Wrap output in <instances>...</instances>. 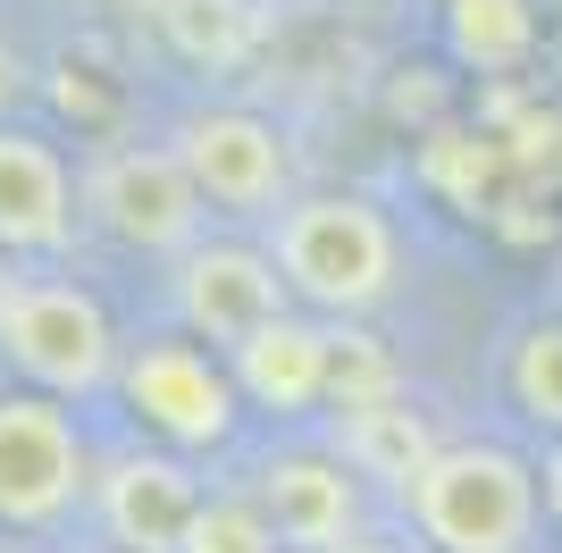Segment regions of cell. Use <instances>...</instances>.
<instances>
[{
    "mask_svg": "<svg viewBox=\"0 0 562 553\" xmlns=\"http://www.w3.org/2000/svg\"><path fill=\"white\" fill-rule=\"evenodd\" d=\"M0 352L59 403V394H93L117 377V336L85 285H18V302L0 311Z\"/></svg>",
    "mask_w": 562,
    "mask_h": 553,
    "instance_id": "5",
    "label": "cell"
},
{
    "mask_svg": "<svg viewBox=\"0 0 562 553\" xmlns=\"http://www.w3.org/2000/svg\"><path fill=\"white\" fill-rule=\"evenodd\" d=\"M117 9H160V0H117Z\"/></svg>",
    "mask_w": 562,
    "mask_h": 553,
    "instance_id": "23",
    "label": "cell"
},
{
    "mask_svg": "<svg viewBox=\"0 0 562 553\" xmlns=\"http://www.w3.org/2000/svg\"><path fill=\"white\" fill-rule=\"evenodd\" d=\"M117 394H126V411L168 437L177 453H211V444L235 437V419H244V394H235L227 361H211L202 345L186 336H160V345H135L117 361Z\"/></svg>",
    "mask_w": 562,
    "mask_h": 553,
    "instance_id": "4",
    "label": "cell"
},
{
    "mask_svg": "<svg viewBox=\"0 0 562 553\" xmlns=\"http://www.w3.org/2000/svg\"><path fill=\"white\" fill-rule=\"evenodd\" d=\"M227 377L244 403H260V411H311V403H328V377H336V327L319 319H269L260 336H244V345L227 352Z\"/></svg>",
    "mask_w": 562,
    "mask_h": 553,
    "instance_id": "11",
    "label": "cell"
},
{
    "mask_svg": "<svg viewBox=\"0 0 562 553\" xmlns=\"http://www.w3.org/2000/svg\"><path fill=\"white\" fill-rule=\"evenodd\" d=\"M538 9H562V0H538Z\"/></svg>",
    "mask_w": 562,
    "mask_h": 553,
    "instance_id": "24",
    "label": "cell"
},
{
    "mask_svg": "<svg viewBox=\"0 0 562 553\" xmlns=\"http://www.w3.org/2000/svg\"><path fill=\"white\" fill-rule=\"evenodd\" d=\"M252 504L269 511L285 553H336L361 537V478L328 444H285L252 470Z\"/></svg>",
    "mask_w": 562,
    "mask_h": 553,
    "instance_id": "9",
    "label": "cell"
},
{
    "mask_svg": "<svg viewBox=\"0 0 562 553\" xmlns=\"http://www.w3.org/2000/svg\"><path fill=\"white\" fill-rule=\"evenodd\" d=\"M202 504L211 495L193 486V470L177 453H117L93 478V511L117 553H186Z\"/></svg>",
    "mask_w": 562,
    "mask_h": 553,
    "instance_id": "10",
    "label": "cell"
},
{
    "mask_svg": "<svg viewBox=\"0 0 562 553\" xmlns=\"http://www.w3.org/2000/svg\"><path fill=\"white\" fill-rule=\"evenodd\" d=\"M328 453L345 461L361 486H386V495H412V486L428 478V461L446 453V437L428 428V411H412V403H352V411L328 419Z\"/></svg>",
    "mask_w": 562,
    "mask_h": 553,
    "instance_id": "13",
    "label": "cell"
},
{
    "mask_svg": "<svg viewBox=\"0 0 562 553\" xmlns=\"http://www.w3.org/2000/svg\"><path fill=\"white\" fill-rule=\"evenodd\" d=\"M186 553H285L278 529H269V511L252 504V495H211L202 504V520H193Z\"/></svg>",
    "mask_w": 562,
    "mask_h": 553,
    "instance_id": "17",
    "label": "cell"
},
{
    "mask_svg": "<svg viewBox=\"0 0 562 553\" xmlns=\"http://www.w3.org/2000/svg\"><path fill=\"white\" fill-rule=\"evenodd\" d=\"M76 177L43 135L0 126V252H68Z\"/></svg>",
    "mask_w": 562,
    "mask_h": 553,
    "instance_id": "12",
    "label": "cell"
},
{
    "mask_svg": "<svg viewBox=\"0 0 562 553\" xmlns=\"http://www.w3.org/2000/svg\"><path fill=\"white\" fill-rule=\"evenodd\" d=\"M336 553H412V545H395V537H370V529H361L352 545H336Z\"/></svg>",
    "mask_w": 562,
    "mask_h": 553,
    "instance_id": "21",
    "label": "cell"
},
{
    "mask_svg": "<svg viewBox=\"0 0 562 553\" xmlns=\"http://www.w3.org/2000/svg\"><path fill=\"white\" fill-rule=\"evenodd\" d=\"M18 92H25V68H18V50L0 43V126H9V110H18Z\"/></svg>",
    "mask_w": 562,
    "mask_h": 553,
    "instance_id": "19",
    "label": "cell"
},
{
    "mask_svg": "<svg viewBox=\"0 0 562 553\" xmlns=\"http://www.w3.org/2000/svg\"><path fill=\"white\" fill-rule=\"evenodd\" d=\"M412 537L428 553H538V461H520L513 444H446L428 461V478L403 495Z\"/></svg>",
    "mask_w": 562,
    "mask_h": 553,
    "instance_id": "2",
    "label": "cell"
},
{
    "mask_svg": "<svg viewBox=\"0 0 562 553\" xmlns=\"http://www.w3.org/2000/svg\"><path fill=\"white\" fill-rule=\"evenodd\" d=\"M538 495H546V511L562 520V444H546V461H538Z\"/></svg>",
    "mask_w": 562,
    "mask_h": 553,
    "instance_id": "20",
    "label": "cell"
},
{
    "mask_svg": "<svg viewBox=\"0 0 562 553\" xmlns=\"http://www.w3.org/2000/svg\"><path fill=\"white\" fill-rule=\"evenodd\" d=\"M546 43L538 0H446V50L479 76H513L529 68Z\"/></svg>",
    "mask_w": 562,
    "mask_h": 553,
    "instance_id": "15",
    "label": "cell"
},
{
    "mask_svg": "<svg viewBox=\"0 0 562 553\" xmlns=\"http://www.w3.org/2000/svg\"><path fill=\"white\" fill-rule=\"evenodd\" d=\"M93 495L76 419L50 394H0V529H50Z\"/></svg>",
    "mask_w": 562,
    "mask_h": 553,
    "instance_id": "6",
    "label": "cell"
},
{
    "mask_svg": "<svg viewBox=\"0 0 562 553\" xmlns=\"http://www.w3.org/2000/svg\"><path fill=\"white\" fill-rule=\"evenodd\" d=\"M395 361H386V345L378 336H361V327H336V377H328V403L336 411H352V403H395Z\"/></svg>",
    "mask_w": 562,
    "mask_h": 553,
    "instance_id": "18",
    "label": "cell"
},
{
    "mask_svg": "<svg viewBox=\"0 0 562 553\" xmlns=\"http://www.w3.org/2000/svg\"><path fill=\"white\" fill-rule=\"evenodd\" d=\"M294 311V294H285L278 260L260 252V244H193L186 260H177V319H186V336H202V345H244V336H260L269 319H285Z\"/></svg>",
    "mask_w": 562,
    "mask_h": 553,
    "instance_id": "8",
    "label": "cell"
},
{
    "mask_svg": "<svg viewBox=\"0 0 562 553\" xmlns=\"http://www.w3.org/2000/svg\"><path fill=\"white\" fill-rule=\"evenodd\" d=\"M269 260H278L285 294L328 311L336 327L378 311V302L395 294V269H403L386 210L361 202V193H294L269 218Z\"/></svg>",
    "mask_w": 562,
    "mask_h": 553,
    "instance_id": "1",
    "label": "cell"
},
{
    "mask_svg": "<svg viewBox=\"0 0 562 553\" xmlns=\"http://www.w3.org/2000/svg\"><path fill=\"white\" fill-rule=\"evenodd\" d=\"M168 151L186 160L193 193L211 210H235V218H278L294 202V151L260 110H193L177 117Z\"/></svg>",
    "mask_w": 562,
    "mask_h": 553,
    "instance_id": "7",
    "label": "cell"
},
{
    "mask_svg": "<svg viewBox=\"0 0 562 553\" xmlns=\"http://www.w3.org/2000/svg\"><path fill=\"white\" fill-rule=\"evenodd\" d=\"M151 25H160V43L177 50L186 68L227 76V68H244V59H260V43H269V0H160Z\"/></svg>",
    "mask_w": 562,
    "mask_h": 553,
    "instance_id": "14",
    "label": "cell"
},
{
    "mask_svg": "<svg viewBox=\"0 0 562 553\" xmlns=\"http://www.w3.org/2000/svg\"><path fill=\"white\" fill-rule=\"evenodd\" d=\"M18 285H25V276H9V252H0V311L18 302Z\"/></svg>",
    "mask_w": 562,
    "mask_h": 553,
    "instance_id": "22",
    "label": "cell"
},
{
    "mask_svg": "<svg viewBox=\"0 0 562 553\" xmlns=\"http://www.w3.org/2000/svg\"><path fill=\"white\" fill-rule=\"evenodd\" d=\"M504 394H513V411L529 419V428H546V437L562 444V311H546V319H529L513 336V352H504Z\"/></svg>",
    "mask_w": 562,
    "mask_h": 553,
    "instance_id": "16",
    "label": "cell"
},
{
    "mask_svg": "<svg viewBox=\"0 0 562 553\" xmlns=\"http://www.w3.org/2000/svg\"><path fill=\"white\" fill-rule=\"evenodd\" d=\"M85 218L101 235H117L126 252H177L186 260L202 244V218L211 202L193 193L186 160L168 143H117L85 168Z\"/></svg>",
    "mask_w": 562,
    "mask_h": 553,
    "instance_id": "3",
    "label": "cell"
}]
</instances>
